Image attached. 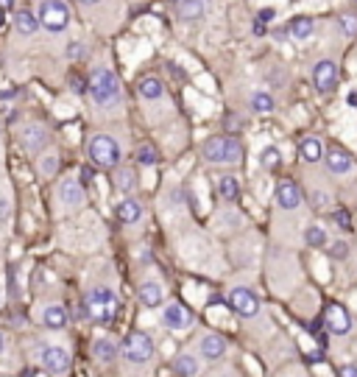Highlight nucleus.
<instances>
[{
	"mask_svg": "<svg viewBox=\"0 0 357 377\" xmlns=\"http://www.w3.org/2000/svg\"><path fill=\"white\" fill-rule=\"evenodd\" d=\"M87 90H89V95H92V101H95L101 109L115 106V103L120 101V81H118V76H115L109 67H95V70L89 73Z\"/></svg>",
	"mask_w": 357,
	"mask_h": 377,
	"instance_id": "f257e3e1",
	"label": "nucleus"
},
{
	"mask_svg": "<svg viewBox=\"0 0 357 377\" xmlns=\"http://www.w3.org/2000/svg\"><path fill=\"white\" fill-rule=\"evenodd\" d=\"M118 310H120V302H118V296H115L112 288L98 285V288H92L87 293V316L92 322L109 325V322H115Z\"/></svg>",
	"mask_w": 357,
	"mask_h": 377,
	"instance_id": "f03ea898",
	"label": "nucleus"
},
{
	"mask_svg": "<svg viewBox=\"0 0 357 377\" xmlns=\"http://www.w3.org/2000/svg\"><path fill=\"white\" fill-rule=\"evenodd\" d=\"M201 154H204V159L212 162V165H237V162L243 159V145L234 140V137L218 135V137H207V140H204Z\"/></svg>",
	"mask_w": 357,
	"mask_h": 377,
	"instance_id": "7ed1b4c3",
	"label": "nucleus"
},
{
	"mask_svg": "<svg viewBox=\"0 0 357 377\" xmlns=\"http://www.w3.org/2000/svg\"><path fill=\"white\" fill-rule=\"evenodd\" d=\"M120 352H123V358H126L129 364L142 366V364H148V361L157 355V344H154V338H151L148 332L137 330V332H129V335L123 338Z\"/></svg>",
	"mask_w": 357,
	"mask_h": 377,
	"instance_id": "20e7f679",
	"label": "nucleus"
},
{
	"mask_svg": "<svg viewBox=\"0 0 357 377\" xmlns=\"http://www.w3.org/2000/svg\"><path fill=\"white\" fill-rule=\"evenodd\" d=\"M37 20L50 34H62L70 26V9H67L64 0H42L40 11H37Z\"/></svg>",
	"mask_w": 357,
	"mask_h": 377,
	"instance_id": "39448f33",
	"label": "nucleus"
},
{
	"mask_svg": "<svg viewBox=\"0 0 357 377\" xmlns=\"http://www.w3.org/2000/svg\"><path fill=\"white\" fill-rule=\"evenodd\" d=\"M87 151H89V159L95 165H101V168H115L120 162V145H118L115 137H109V135H95L89 140Z\"/></svg>",
	"mask_w": 357,
	"mask_h": 377,
	"instance_id": "423d86ee",
	"label": "nucleus"
},
{
	"mask_svg": "<svg viewBox=\"0 0 357 377\" xmlns=\"http://www.w3.org/2000/svg\"><path fill=\"white\" fill-rule=\"evenodd\" d=\"M229 308H232V313H237L240 319H257L263 305H260V299H257V293H254L251 288L234 285V288L229 291Z\"/></svg>",
	"mask_w": 357,
	"mask_h": 377,
	"instance_id": "0eeeda50",
	"label": "nucleus"
},
{
	"mask_svg": "<svg viewBox=\"0 0 357 377\" xmlns=\"http://www.w3.org/2000/svg\"><path fill=\"white\" fill-rule=\"evenodd\" d=\"M37 358H40L45 372L53 377L64 375V372L70 369V352H67L64 347H59V344H42Z\"/></svg>",
	"mask_w": 357,
	"mask_h": 377,
	"instance_id": "6e6552de",
	"label": "nucleus"
},
{
	"mask_svg": "<svg viewBox=\"0 0 357 377\" xmlns=\"http://www.w3.org/2000/svg\"><path fill=\"white\" fill-rule=\"evenodd\" d=\"M193 322H196V316H193V310H187L184 305H178V302L162 305V325H165L171 332L190 330V327H193Z\"/></svg>",
	"mask_w": 357,
	"mask_h": 377,
	"instance_id": "1a4fd4ad",
	"label": "nucleus"
},
{
	"mask_svg": "<svg viewBox=\"0 0 357 377\" xmlns=\"http://www.w3.org/2000/svg\"><path fill=\"white\" fill-rule=\"evenodd\" d=\"M324 325H327V330L332 332V335H349L355 322H352V313H349L346 308L329 305V308L324 310Z\"/></svg>",
	"mask_w": 357,
	"mask_h": 377,
	"instance_id": "9d476101",
	"label": "nucleus"
},
{
	"mask_svg": "<svg viewBox=\"0 0 357 377\" xmlns=\"http://www.w3.org/2000/svg\"><path fill=\"white\" fill-rule=\"evenodd\" d=\"M312 84H315V90H321V93L335 90V84H338V64H335L332 59H321V62L312 67Z\"/></svg>",
	"mask_w": 357,
	"mask_h": 377,
	"instance_id": "9b49d317",
	"label": "nucleus"
},
{
	"mask_svg": "<svg viewBox=\"0 0 357 377\" xmlns=\"http://www.w3.org/2000/svg\"><path fill=\"white\" fill-rule=\"evenodd\" d=\"M201 361H221L223 355H226V338L218 335V332H207V335H201V341H198V352H196Z\"/></svg>",
	"mask_w": 357,
	"mask_h": 377,
	"instance_id": "f8f14e48",
	"label": "nucleus"
},
{
	"mask_svg": "<svg viewBox=\"0 0 357 377\" xmlns=\"http://www.w3.org/2000/svg\"><path fill=\"white\" fill-rule=\"evenodd\" d=\"M324 162H327V171L335 174V176H346V174L355 171V157L349 151H344V148H329Z\"/></svg>",
	"mask_w": 357,
	"mask_h": 377,
	"instance_id": "ddd939ff",
	"label": "nucleus"
},
{
	"mask_svg": "<svg viewBox=\"0 0 357 377\" xmlns=\"http://www.w3.org/2000/svg\"><path fill=\"white\" fill-rule=\"evenodd\" d=\"M59 201L64 204V207H81V201H84V185L76 179V176H64L62 182H59Z\"/></svg>",
	"mask_w": 357,
	"mask_h": 377,
	"instance_id": "4468645a",
	"label": "nucleus"
},
{
	"mask_svg": "<svg viewBox=\"0 0 357 377\" xmlns=\"http://www.w3.org/2000/svg\"><path fill=\"white\" fill-rule=\"evenodd\" d=\"M273 201L279 210H296L302 204V190L296 182H279L273 190Z\"/></svg>",
	"mask_w": 357,
	"mask_h": 377,
	"instance_id": "2eb2a0df",
	"label": "nucleus"
},
{
	"mask_svg": "<svg viewBox=\"0 0 357 377\" xmlns=\"http://www.w3.org/2000/svg\"><path fill=\"white\" fill-rule=\"evenodd\" d=\"M47 132H45V126L40 123H34V126H26L23 129V135H20V142H23V148L28 151V154H42L45 148H47Z\"/></svg>",
	"mask_w": 357,
	"mask_h": 377,
	"instance_id": "dca6fc26",
	"label": "nucleus"
},
{
	"mask_svg": "<svg viewBox=\"0 0 357 377\" xmlns=\"http://www.w3.org/2000/svg\"><path fill=\"white\" fill-rule=\"evenodd\" d=\"M140 302H142L148 310L162 308V305H165V291H162V285L157 283V280H145V283L140 285Z\"/></svg>",
	"mask_w": 357,
	"mask_h": 377,
	"instance_id": "f3484780",
	"label": "nucleus"
},
{
	"mask_svg": "<svg viewBox=\"0 0 357 377\" xmlns=\"http://www.w3.org/2000/svg\"><path fill=\"white\" fill-rule=\"evenodd\" d=\"M118 355H120V347H118L112 338H106V335L95 338V344H92V358H95L98 364H112Z\"/></svg>",
	"mask_w": 357,
	"mask_h": 377,
	"instance_id": "a211bd4d",
	"label": "nucleus"
},
{
	"mask_svg": "<svg viewBox=\"0 0 357 377\" xmlns=\"http://www.w3.org/2000/svg\"><path fill=\"white\" fill-rule=\"evenodd\" d=\"M67 322H70V316H67V310H64L62 305H45L42 308V325L47 330H53V332L64 330Z\"/></svg>",
	"mask_w": 357,
	"mask_h": 377,
	"instance_id": "6ab92c4d",
	"label": "nucleus"
},
{
	"mask_svg": "<svg viewBox=\"0 0 357 377\" xmlns=\"http://www.w3.org/2000/svg\"><path fill=\"white\" fill-rule=\"evenodd\" d=\"M174 369H176L178 377H198V372H201V358L193 355V352H181V355H176V361H174Z\"/></svg>",
	"mask_w": 357,
	"mask_h": 377,
	"instance_id": "aec40b11",
	"label": "nucleus"
},
{
	"mask_svg": "<svg viewBox=\"0 0 357 377\" xmlns=\"http://www.w3.org/2000/svg\"><path fill=\"white\" fill-rule=\"evenodd\" d=\"M118 218L123 221V224H137V221H142V204L137 201V198H120V204H118Z\"/></svg>",
	"mask_w": 357,
	"mask_h": 377,
	"instance_id": "412c9836",
	"label": "nucleus"
},
{
	"mask_svg": "<svg viewBox=\"0 0 357 377\" xmlns=\"http://www.w3.org/2000/svg\"><path fill=\"white\" fill-rule=\"evenodd\" d=\"M176 14H178V20H184V23L201 20V17H204V0H178Z\"/></svg>",
	"mask_w": 357,
	"mask_h": 377,
	"instance_id": "4be33fe9",
	"label": "nucleus"
},
{
	"mask_svg": "<svg viewBox=\"0 0 357 377\" xmlns=\"http://www.w3.org/2000/svg\"><path fill=\"white\" fill-rule=\"evenodd\" d=\"M312 31H315V23H312L310 17H296V20H290V26H288V34H290L296 43H307L312 37Z\"/></svg>",
	"mask_w": 357,
	"mask_h": 377,
	"instance_id": "5701e85b",
	"label": "nucleus"
},
{
	"mask_svg": "<svg viewBox=\"0 0 357 377\" xmlns=\"http://www.w3.org/2000/svg\"><path fill=\"white\" fill-rule=\"evenodd\" d=\"M14 28L23 34V37H34L40 31V20L31 14V11H17L14 14Z\"/></svg>",
	"mask_w": 357,
	"mask_h": 377,
	"instance_id": "b1692460",
	"label": "nucleus"
},
{
	"mask_svg": "<svg viewBox=\"0 0 357 377\" xmlns=\"http://www.w3.org/2000/svg\"><path fill=\"white\" fill-rule=\"evenodd\" d=\"M137 93L142 95L145 101H157V98H162V93H165V84H162L159 79L148 76V79H142V81L137 84Z\"/></svg>",
	"mask_w": 357,
	"mask_h": 377,
	"instance_id": "393cba45",
	"label": "nucleus"
},
{
	"mask_svg": "<svg viewBox=\"0 0 357 377\" xmlns=\"http://www.w3.org/2000/svg\"><path fill=\"white\" fill-rule=\"evenodd\" d=\"M299 157H302L305 162H318V159L324 157V145H321V140H315V137H305L302 145H299Z\"/></svg>",
	"mask_w": 357,
	"mask_h": 377,
	"instance_id": "a878e982",
	"label": "nucleus"
},
{
	"mask_svg": "<svg viewBox=\"0 0 357 377\" xmlns=\"http://www.w3.org/2000/svg\"><path fill=\"white\" fill-rule=\"evenodd\" d=\"M305 240L310 243L312 249H324V246H329V235H327V230H324V227H318V224H310V227L305 230Z\"/></svg>",
	"mask_w": 357,
	"mask_h": 377,
	"instance_id": "bb28decb",
	"label": "nucleus"
},
{
	"mask_svg": "<svg viewBox=\"0 0 357 377\" xmlns=\"http://www.w3.org/2000/svg\"><path fill=\"white\" fill-rule=\"evenodd\" d=\"M251 109H254V112H260V115H268V112H273V95L263 93V90L251 93Z\"/></svg>",
	"mask_w": 357,
	"mask_h": 377,
	"instance_id": "cd10ccee",
	"label": "nucleus"
},
{
	"mask_svg": "<svg viewBox=\"0 0 357 377\" xmlns=\"http://www.w3.org/2000/svg\"><path fill=\"white\" fill-rule=\"evenodd\" d=\"M218 190H221V198H226V201H234V198L240 196V182H237L234 176H221Z\"/></svg>",
	"mask_w": 357,
	"mask_h": 377,
	"instance_id": "c85d7f7f",
	"label": "nucleus"
},
{
	"mask_svg": "<svg viewBox=\"0 0 357 377\" xmlns=\"http://www.w3.org/2000/svg\"><path fill=\"white\" fill-rule=\"evenodd\" d=\"M115 188L120 190V193H132V190L137 188V179H134V171H129V168L118 171V174H115Z\"/></svg>",
	"mask_w": 357,
	"mask_h": 377,
	"instance_id": "c756f323",
	"label": "nucleus"
},
{
	"mask_svg": "<svg viewBox=\"0 0 357 377\" xmlns=\"http://www.w3.org/2000/svg\"><path fill=\"white\" fill-rule=\"evenodd\" d=\"M260 165H263V168H268V171H276V168L282 165V154H279V148L268 145L266 151L260 154Z\"/></svg>",
	"mask_w": 357,
	"mask_h": 377,
	"instance_id": "7c9ffc66",
	"label": "nucleus"
},
{
	"mask_svg": "<svg viewBox=\"0 0 357 377\" xmlns=\"http://www.w3.org/2000/svg\"><path fill=\"white\" fill-rule=\"evenodd\" d=\"M59 168V157L56 154H40V174L42 176H53Z\"/></svg>",
	"mask_w": 357,
	"mask_h": 377,
	"instance_id": "2f4dec72",
	"label": "nucleus"
},
{
	"mask_svg": "<svg viewBox=\"0 0 357 377\" xmlns=\"http://www.w3.org/2000/svg\"><path fill=\"white\" fill-rule=\"evenodd\" d=\"M137 162H140V165H157V151H154V145H140V148H137Z\"/></svg>",
	"mask_w": 357,
	"mask_h": 377,
	"instance_id": "473e14b6",
	"label": "nucleus"
},
{
	"mask_svg": "<svg viewBox=\"0 0 357 377\" xmlns=\"http://www.w3.org/2000/svg\"><path fill=\"white\" fill-rule=\"evenodd\" d=\"M8 215H11V198L6 193H0V224L8 221Z\"/></svg>",
	"mask_w": 357,
	"mask_h": 377,
	"instance_id": "72a5a7b5",
	"label": "nucleus"
},
{
	"mask_svg": "<svg viewBox=\"0 0 357 377\" xmlns=\"http://www.w3.org/2000/svg\"><path fill=\"white\" fill-rule=\"evenodd\" d=\"M67 56H70V59H84V56H87V47L81 45V43H70V45H67Z\"/></svg>",
	"mask_w": 357,
	"mask_h": 377,
	"instance_id": "f704fd0d",
	"label": "nucleus"
},
{
	"mask_svg": "<svg viewBox=\"0 0 357 377\" xmlns=\"http://www.w3.org/2000/svg\"><path fill=\"white\" fill-rule=\"evenodd\" d=\"M341 28L346 31V34H357V17H341Z\"/></svg>",
	"mask_w": 357,
	"mask_h": 377,
	"instance_id": "c9c22d12",
	"label": "nucleus"
},
{
	"mask_svg": "<svg viewBox=\"0 0 357 377\" xmlns=\"http://www.w3.org/2000/svg\"><path fill=\"white\" fill-rule=\"evenodd\" d=\"M329 252H332L335 257H346V254H349V246H346L344 240H335V243L329 246Z\"/></svg>",
	"mask_w": 357,
	"mask_h": 377,
	"instance_id": "e433bc0d",
	"label": "nucleus"
},
{
	"mask_svg": "<svg viewBox=\"0 0 357 377\" xmlns=\"http://www.w3.org/2000/svg\"><path fill=\"white\" fill-rule=\"evenodd\" d=\"M327 201H329V196H327V193H318V190L312 193V204H315V207H324Z\"/></svg>",
	"mask_w": 357,
	"mask_h": 377,
	"instance_id": "4c0bfd02",
	"label": "nucleus"
},
{
	"mask_svg": "<svg viewBox=\"0 0 357 377\" xmlns=\"http://www.w3.org/2000/svg\"><path fill=\"white\" fill-rule=\"evenodd\" d=\"M338 377H357V364H346V366L341 369V375Z\"/></svg>",
	"mask_w": 357,
	"mask_h": 377,
	"instance_id": "58836bf2",
	"label": "nucleus"
},
{
	"mask_svg": "<svg viewBox=\"0 0 357 377\" xmlns=\"http://www.w3.org/2000/svg\"><path fill=\"white\" fill-rule=\"evenodd\" d=\"M335 224L338 227H349V213H335Z\"/></svg>",
	"mask_w": 357,
	"mask_h": 377,
	"instance_id": "ea45409f",
	"label": "nucleus"
},
{
	"mask_svg": "<svg viewBox=\"0 0 357 377\" xmlns=\"http://www.w3.org/2000/svg\"><path fill=\"white\" fill-rule=\"evenodd\" d=\"M257 20H260V23H263V26H266V23H271V20H273V9H263V11H260V17H257Z\"/></svg>",
	"mask_w": 357,
	"mask_h": 377,
	"instance_id": "a19ab883",
	"label": "nucleus"
},
{
	"mask_svg": "<svg viewBox=\"0 0 357 377\" xmlns=\"http://www.w3.org/2000/svg\"><path fill=\"white\" fill-rule=\"evenodd\" d=\"M14 6V0H0V9H11Z\"/></svg>",
	"mask_w": 357,
	"mask_h": 377,
	"instance_id": "79ce46f5",
	"label": "nucleus"
},
{
	"mask_svg": "<svg viewBox=\"0 0 357 377\" xmlns=\"http://www.w3.org/2000/svg\"><path fill=\"white\" fill-rule=\"evenodd\" d=\"M6 349V338H3V332H0V352Z\"/></svg>",
	"mask_w": 357,
	"mask_h": 377,
	"instance_id": "37998d69",
	"label": "nucleus"
},
{
	"mask_svg": "<svg viewBox=\"0 0 357 377\" xmlns=\"http://www.w3.org/2000/svg\"><path fill=\"white\" fill-rule=\"evenodd\" d=\"M84 6H95V3H101V0H81Z\"/></svg>",
	"mask_w": 357,
	"mask_h": 377,
	"instance_id": "c03bdc74",
	"label": "nucleus"
},
{
	"mask_svg": "<svg viewBox=\"0 0 357 377\" xmlns=\"http://www.w3.org/2000/svg\"><path fill=\"white\" fill-rule=\"evenodd\" d=\"M0 305H3V291H0Z\"/></svg>",
	"mask_w": 357,
	"mask_h": 377,
	"instance_id": "a18cd8bd",
	"label": "nucleus"
},
{
	"mask_svg": "<svg viewBox=\"0 0 357 377\" xmlns=\"http://www.w3.org/2000/svg\"><path fill=\"white\" fill-rule=\"evenodd\" d=\"M0 26H3V17H0Z\"/></svg>",
	"mask_w": 357,
	"mask_h": 377,
	"instance_id": "49530a36",
	"label": "nucleus"
}]
</instances>
